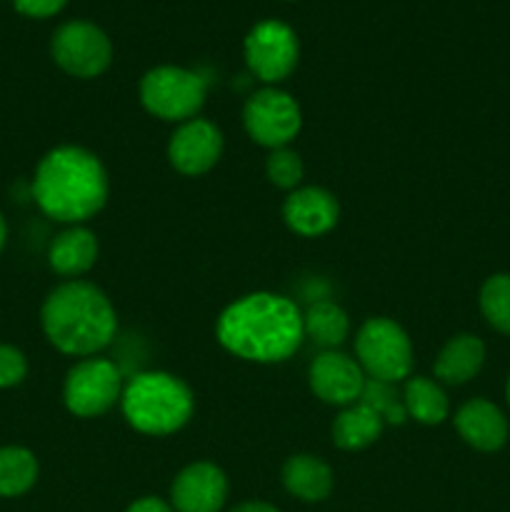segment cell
Masks as SVG:
<instances>
[{
    "instance_id": "28",
    "label": "cell",
    "mask_w": 510,
    "mask_h": 512,
    "mask_svg": "<svg viewBox=\"0 0 510 512\" xmlns=\"http://www.w3.org/2000/svg\"><path fill=\"white\" fill-rule=\"evenodd\" d=\"M125 512H173V505H168L160 498H140Z\"/></svg>"
},
{
    "instance_id": "1",
    "label": "cell",
    "mask_w": 510,
    "mask_h": 512,
    "mask_svg": "<svg viewBox=\"0 0 510 512\" xmlns=\"http://www.w3.org/2000/svg\"><path fill=\"white\" fill-rule=\"evenodd\" d=\"M303 338V313L293 300L275 293L245 295L218 318L220 345L250 363H283Z\"/></svg>"
},
{
    "instance_id": "22",
    "label": "cell",
    "mask_w": 510,
    "mask_h": 512,
    "mask_svg": "<svg viewBox=\"0 0 510 512\" xmlns=\"http://www.w3.org/2000/svg\"><path fill=\"white\" fill-rule=\"evenodd\" d=\"M38 458L28 448L5 445L0 448V498H20L38 480Z\"/></svg>"
},
{
    "instance_id": "10",
    "label": "cell",
    "mask_w": 510,
    "mask_h": 512,
    "mask_svg": "<svg viewBox=\"0 0 510 512\" xmlns=\"http://www.w3.org/2000/svg\"><path fill=\"white\" fill-rule=\"evenodd\" d=\"M243 123L250 138L270 150L285 148L303 125V113L293 95L278 88H263L248 98Z\"/></svg>"
},
{
    "instance_id": "31",
    "label": "cell",
    "mask_w": 510,
    "mask_h": 512,
    "mask_svg": "<svg viewBox=\"0 0 510 512\" xmlns=\"http://www.w3.org/2000/svg\"><path fill=\"white\" fill-rule=\"evenodd\" d=\"M505 395H508V403H510V378H508V385H505Z\"/></svg>"
},
{
    "instance_id": "17",
    "label": "cell",
    "mask_w": 510,
    "mask_h": 512,
    "mask_svg": "<svg viewBox=\"0 0 510 512\" xmlns=\"http://www.w3.org/2000/svg\"><path fill=\"white\" fill-rule=\"evenodd\" d=\"M333 470L315 455H293L283 465V485L293 498L305 503H320L333 490Z\"/></svg>"
},
{
    "instance_id": "20",
    "label": "cell",
    "mask_w": 510,
    "mask_h": 512,
    "mask_svg": "<svg viewBox=\"0 0 510 512\" xmlns=\"http://www.w3.org/2000/svg\"><path fill=\"white\" fill-rule=\"evenodd\" d=\"M303 330L315 345L325 350H335L348 338L350 320L338 303L318 300L303 313Z\"/></svg>"
},
{
    "instance_id": "19",
    "label": "cell",
    "mask_w": 510,
    "mask_h": 512,
    "mask_svg": "<svg viewBox=\"0 0 510 512\" xmlns=\"http://www.w3.org/2000/svg\"><path fill=\"white\" fill-rule=\"evenodd\" d=\"M385 423L370 405L353 403L335 418L333 443L340 450H365L383 433Z\"/></svg>"
},
{
    "instance_id": "5",
    "label": "cell",
    "mask_w": 510,
    "mask_h": 512,
    "mask_svg": "<svg viewBox=\"0 0 510 512\" xmlns=\"http://www.w3.org/2000/svg\"><path fill=\"white\" fill-rule=\"evenodd\" d=\"M208 83L198 73L180 65H158L140 80V100L155 118L185 123L200 113Z\"/></svg>"
},
{
    "instance_id": "15",
    "label": "cell",
    "mask_w": 510,
    "mask_h": 512,
    "mask_svg": "<svg viewBox=\"0 0 510 512\" xmlns=\"http://www.w3.org/2000/svg\"><path fill=\"white\" fill-rule=\"evenodd\" d=\"M455 428H458L460 438L480 453H495L508 443L510 428L503 410L483 398L468 400L455 413Z\"/></svg>"
},
{
    "instance_id": "27",
    "label": "cell",
    "mask_w": 510,
    "mask_h": 512,
    "mask_svg": "<svg viewBox=\"0 0 510 512\" xmlns=\"http://www.w3.org/2000/svg\"><path fill=\"white\" fill-rule=\"evenodd\" d=\"M15 10L28 18H50V15L60 13L68 0H13Z\"/></svg>"
},
{
    "instance_id": "4",
    "label": "cell",
    "mask_w": 510,
    "mask_h": 512,
    "mask_svg": "<svg viewBox=\"0 0 510 512\" xmlns=\"http://www.w3.org/2000/svg\"><path fill=\"white\" fill-rule=\"evenodd\" d=\"M123 413L145 435L178 433L193 418L195 400L188 385L170 373H140L123 388Z\"/></svg>"
},
{
    "instance_id": "2",
    "label": "cell",
    "mask_w": 510,
    "mask_h": 512,
    "mask_svg": "<svg viewBox=\"0 0 510 512\" xmlns=\"http://www.w3.org/2000/svg\"><path fill=\"white\" fill-rule=\"evenodd\" d=\"M108 190V173L100 158L80 145L53 148L35 168V203L58 223L78 225L98 215Z\"/></svg>"
},
{
    "instance_id": "26",
    "label": "cell",
    "mask_w": 510,
    "mask_h": 512,
    "mask_svg": "<svg viewBox=\"0 0 510 512\" xmlns=\"http://www.w3.org/2000/svg\"><path fill=\"white\" fill-rule=\"evenodd\" d=\"M28 375V358L15 345H0V390L20 385Z\"/></svg>"
},
{
    "instance_id": "29",
    "label": "cell",
    "mask_w": 510,
    "mask_h": 512,
    "mask_svg": "<svg viewBox=\"0 0 510 512\" xmlns=\"http://www.w3.org/2000/svg\"><path fill=\"white\" fill-rule=\"evenodd\" d=\"M230 512H280L278 508H273L270 503H260V500H248V503L235 505Z\"/></svg>"
},
{
    "instance_id": "8",
    "label": "cell",
    "mask_w": 510,
    "mask_h": 512,
    "mask_svg": "<svg viewBox=\"0 0 510 512\" xmlns=\"http://www.w3.org/2000/svg\"><path fill=\"white\" fill-rule=\"evenodd\" d=\"M53 60L75 78H98L113 63V43L108 35L88 20H70L50 40Z\"/></svg>"
},
{
    "instance_id": "14",
    "label": "cell",
    "mask_w": 510,
    "mask_h": 512,
    "mask_svg": "<svg viewBox=\"0 0 510 512\" xmlns=\"http://www.w3.org/2000/svg\"><path fill=\"white\" fill-rule=\"evenodd\" d=\"M283 218L293 233L315 238L335 228L340 218V205L335 195L325 188H298L285 198Z\"/></svg>"
},
{
    "instance_id": "3",
    "label": "cell",
    "mask_w": 510,
    "mask_h": 512,
    "mask_svg": "<svg viewBox=\"0 0 510 512\" xmlns=\"http://www.w3.org/2000/svg\"><path fill=\"white\" fill-rule=\"evenodd\" d=\"M45 338L65 355L90 358L113 343L118 315L108 295L85 280H68L45 298L40 310Z\"/></svg>"
},
{
    "instance_id": "18",
    "label": "cell",
    "mask_w": 510,
    "mask_h": 512,
    "mask_svg": "<svg viewBox=\"0 0 510 512\" xmlns=\"http://www.w3.org/2000/svg\"><path fill=\"white\" fill-rule=\"evenodd\" d=\"M485 363V345L475 335H455L435 360V378L448 385H465L480 373Z\"/></svg>"
},
{
    "instance_id": "25",
    "label": "cell",
    "mask_w": 510,
    "mask_h": 512,
    "mask_svg": "<svg viewBox=\"0 0 510 512\" xmlns=\"http://www.w3.org/2000/svg\"><path fill=\"white\" fill-rule=\"evenodd\" d=\"M265 173H268V180L275 185V188L283 190H298L300 180H303L305 168L303 160L295 150L278 148L268 155V163H265Z\"/></svg>"
},
{
    "instance_id": "23",
    "label": "cell",
    "mask_w": 510,
    "mask_h": 512,
    "mask_svg": "<svg viewBox=\"0 0 510 512\" xmlns=\"http://www.w3.org/2000/svg\"><path fill=\"white\" fill-rule=\"evenodd\" d=\"M480 310L498 333L510 335V275L498 273L480 288Z\"/></svg>"
},
{
    "instance_id": "9",
    "label": "cell",
    "mask_w": 510,
    "mask_h": 512,
    "mask_svg": "<svg viewBox=\"0 0 510 512\" xmlns=\"http://www.w3.org/2000/svg\"><path fill=\"white\" fill-rule=\"evenodd\" d=\"M245 63L263 83H280L295 70L300 43L295 30L283 20H260L245 35Z\"/></svg>"
},
{
    "instance_id": "24",
    "label": "cell",
    "mask_w": 510,
    "mask_h": 512,
    "mask_svg": "<svg viewBox=\"0 0 510 512\" xmlns=\"http://www.w3.org/2000/svg\"><path fill=\"white\" fill-rule=\"evenodd\" d=\"M360 403L370 405L383 418L385 425H403L408 420L405 400L395 390V383H383V380L368 378L365 380L363 395H360Z\"/></svg>"
},
{
    "instance_id": "21",
    "label": "cell",
    "mask_w": 510,
    "mask_h": 512,
    "mask_svg": "<svg viewBox=\"0 0 510 512\" xmlns=\"http://www.w3.org/2000/svg\"><path fill=\"white\" fill-rule=\"evenodd\" d=\"M403 400L408 418H415L423 425H440L450 413V400L445 390L435 380L423 378V375L408 378Z\"/></svg>"
},
{
    "instance_id": "6",
    "label": "cell",
    "mask_w": 510,
    "mask_h": 512,
    "mask_svg": "<svg viewBox=\"0 0 510 512\" xmlns=\"http://www.w3.org/2000/svg\"><path fill=\"white\" fill-rule=\"evenodd\" d=\"M355 355L363 373L383 383H400L413 370V345L408 333L390 318H370L355 338Z\"/></svg>"
},
{
    "instance_id": "11",
    "label": "cell",
    "mask_w": 510,
    "mask_h": 512,
    "mask_svg": "<svg viewBox=\"0 0 510 512\" xmlns=\"http://www.w3.org/2000/svg\"><path fill=\"white\" fill-rule=\"evenodd\" d=\"M308 380L315 398H320L328 405L348 408V405L358 403L360 400L368 375L363 373L358 360H353L350 355L325 350L323 355H318V358L310 363Z\"/></svg>"
},
{
    "instance_id": "30",
    "label": "cell",
    "mask_w": 510,
    "mask_h": 512,
    "mask_svg": "<svg viewBox=\"0 0 510 512\" xmlns=\"http://www.w3.org/2000/svg\"><path fill=\"white\" fill-rule=\"evenodd\" d=\"M5 243H8V223H5L3 213H0V253H3Z\"/></svg>"
},
{
    "instance_id": "7",
    "label": "cell",
    "mask_w": 510,
    "mask_h": 512,
    "mask_svg": "<svg viewBox=\"0 0 510 512\" xmlns=\"http://www.w3.org/2000/svg\"><path fill=\"white\" fill-rule=\"evenodd\" d=\"M65 405L78 418H98L123 398L118 365L105 358H85L70 368L63 388Z\"/></svg>"
},
{
    "instance_id": "12",
    "label": "cell",
    "mask_w": 510,
    "mask_h": 512,
    "mask_svg": "<svg viewBox=\"0 0 510 512\" xmlns=\"http://www.w3.org/2000/svg\"><path fill=\"white\" fill-rule=\"evenodd\" d=\"M223 155V133L210 120L193 118L180 123L168 143V158L178 173L203 175Z\"/></svg>"
},
{
    "instance_id": "16",
    "label": "cell",
    "mask_w": 510,
    "mask_h": 512,
    "mask_svg": "<svg viewBox=\"0 0 510 512\" xmlns=\"http://www.w3.org/2000/svg\"><path fill=\"white\" fill-rule=\"evenodd\" d=\"M95 260H98V238L83 225L63 230L50 243L48 263L63 278L78 280L80 275L93 268Z\"/></svg>"
},
{
    "instance_id": "13",
    "label": "cell",
    "mask_w": 510,
    "mask_h": 512,
    "mask_svg": "<svg viewBox=\"0 0 510 512\" xmlns=\"http://www.w3.org/2000/svg\"><path fill=\"white\" fill-rule=\"evenodd\" d=\"M175 512H220L228 500V478L213 463H193L178 473L170 488Z\"/></svg>"
}]
</instances>
